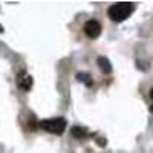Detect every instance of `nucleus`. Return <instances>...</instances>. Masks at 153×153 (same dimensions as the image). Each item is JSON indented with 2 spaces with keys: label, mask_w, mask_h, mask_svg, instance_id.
<instances>
[{
  "label": "nucleus",
  "mask_w": 153,
  "mask_h": 153,
  "mask_svg": "<svg viewBox=\"0 0 153 153\" xmlns=\"http://www.w3.org/2000/svg\"><path fill=\"white\" fill-rule=\"evenodd\" d=\"M133 9H135V5L132 2H118L109 8L107 14L110 20L113 22H124L133 12Z\"/></svg>",
  "instance_id": "obj_1"
},
{
  "label": "nucleus",
  "mask_w": 153,
  "mask_h": 153,
  "mask_svg": "<svg viewBox=\"0 0 153 153\" xmlns=\"http://www.w3.org/2000/svg\"><path fill=\"white\" fill-rule=\"evenodd\" d=\"M40 127L49 133L63 135L66 130V120L65 118H52V120H43L40 121Z\"/></svg>",
  "instance_id": "obj_2"
},
{
  "label": "nucleus",
  "mask_w": 153,
  "mask_h": 153,
  "mask_svg": "<svg viewBox=\"0 0 153 153\" xmlns=\"http://www.w3.org/2000/svg\"><path fill=\"white\" fill-rule=\"evenodd\" d=\"M84 32L89 38H98L101 34V25L97 20H89L84 25Z\"/></svg>",
  "instance_id": "obj_3"
},
{
  "label": "nucleus",
  "mask_w": 153,
  "mask_h": 153,
  "mask_svg": "<svg viewBox=\"0 0 153 153\" xmlns=\"http://www.w3.org/2000/svg\"><path fill=\"white\" fill-rule=\"evenodd\" d=\"M32 76L26 75L25 72H22L19 76H17V86L20 89H23V91H31V87H32Z\"/></svg>",
  "instance_id": "obj_4"
},
{
  "label": "nucleus",
  "mask_w": 153,
  "mask_h": 153,
  "mask_svg": "<svg viewBox=\"0 0 153 153\" xmlns=\"http://www.w3.org/2000/svg\"><path fill=\"white\" fill-rule=\"evenodd\" d=\"M97 65H98L101 72H104V74H110L112 72V65H110V61L106 57H100L97 60Z\"/></svg>",
  "instance_id": "obj_5"
},
{
  "label": "nucleus",
  "mask_w": 153,
  "mask_h": 153,
  "mask_svg": "<svg viewBox=\"0 0 153 153\" xmlns=\"http://www.w3.org/2000/svg\"><path fill=\"white\" fill-rule=\"evenodd\" d=\"M71 135L74 136V138H86L87 136V132H86V129L84 127H78V126H74L72 129H71Z\"/></svg>",
  "instance_id": "obj_6"
},
{
  "label": "nucleus",
  "mask_w": 153,
  "mask_h": 153,
  "mask_svg": "<svg viewBox=\"0 0 153 153\" xmlns=\"http://www.w3.org/2000/svg\"><path fill=\"white\" fill-rule=\"evenodd\" d=\"M76 80L81 81V83H84L87 87H91V86L94 84V81H92V78H91V75H89V74H84V72L76 74Z\"/></svg>",
  "instance_id": "obj_7"
},
{
  "label": "nucleus",
  "mask_w": 153,
  "mask_h": 153,
  "mask_svg": "<svg viewBox=\"0 0 153 153\" xmlns=\"http://www.w3.org/2000/svg\"><path fill=\"white\" fill-rule=\"evenodd\" d=\"M150 98H152V100H153V87H152V89H150Z\"/></svg>",
  "instance_id": "obj_8"
},
{
  "label": "nucleus",
  "mask_w": 153,
  "mask_h": 153,
  "mask_svg": "<svg viewBox=\"0 0 153 153\" xmlns=\"http://www.w3.org/2000/svg\"><path fill=\"white\" fill-rule=\"evenodd\" d=\"M150 112H153V106H150Z\"/></svg>",
  "instance_id": "obj_9"
}]
</instances>
